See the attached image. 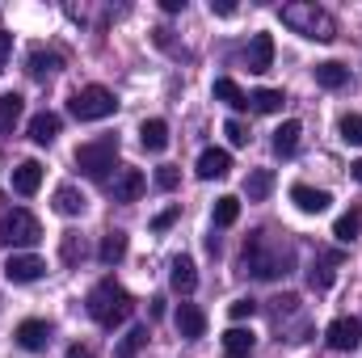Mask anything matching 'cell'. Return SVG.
I'll return each mask as SVG.
<instances>
[{"label": "cell", "mask_w": 362, "mask_h": 358, "mask_svg": "<svg viewBox=\"0 0 362 358\" xmlns=\"http://www.w3.org/2000/svg\"><path fill=\"white\" fill-rule=\"evenodd\" d=\"M291 202L303 211V215H320V211H329V190H316V185H291Z\"/></svg>", "instance_id": "10"}, {"label": "cell", "mask_w": 362, "mask_h": 358, "mask_svg": "<svg viewBox=\"0 0 362 358\" xmlns=\"http://www.w3.org/2000/svg\"><path fill=\"white\" fill-rule=\"evenodd\" d=\"M232 173V152L228 148H206L198 156V178L202 181H215V178H228Z\"/></svg>", "instance_id": "9"}, {"label": "cell", "mask_w": 362, "mask_h": 358, "mask_svg": "<svg viewBox=\"0 0 362 358\" xmlns=\"http://www.w3.org/2000/svg\"><path fill=\"white\" fill-rule=\"evenodd\" d=\"M253 342H257V337H253L249 329H240V325H232V329L223 333V350H228V358H245L249 350H253Z\"/></svg>", "instance_id": "24"}, {"label": "cell", "mask_w": 362, "mask_h": 358, "mask_svg": "<svg viewBox=\"0 0 362 358\" xmlns=\"http://www.w3.org/2000/svg\"><path fill=\"white\" fill-rule=\"evenodd\" d=\"M97 258H101V266H118V262L127 258V232H105Z\"/></svg>", "instance_id": "22"}, {"label": "cell", "mask_w": 362, "mask_h": 358, "mask_svg": "<svg viewBox=\"0 0 362 358\" xmlns=\"http://www.w3.org/2000/svg\"><path fill=\"white\" fill-rule=\"evenodd\" d=\"M38 185H42V165H38V161H21V165L13 169V190H17L21 198L38 194Z\"/></svg>", "instance_id": "12"}, {"label": "cell", "mask_w": 362, "mask_h": 358, "mask_svg": "<svg viewBox=\"0 0 362 358\" xmlns=\"http://www.w3.org/2000/svg\"><path fill=\"white\" fill-rule=\"evenodd\" d=\"M341 139L354 144V148H362V114H346V118H341Z\"/></svg>", "instance_id": "33"}, {"label": "cell", "mask_w": 362, "mask_h": 358, "mask_svg": "<svg viewBox=\"0 0 362 358\" xmlns=\"http://www.w3.org/2000/svg\"><path fill=\"white\" fill-rule=\"evenodd\" d=\"M274 64V38L270 34H253L249 42V72H266Z\"/></svg>", "instance_id": "18"}, {"label": "cell", "mask_w": 362, "mask_h": 358, "mask_svg": "<svg viewBox=\"0 0 362 358\" xmlns=\"http://www.w3.org/2000/svg\"><path fill=\"white\" fill-rule=\"evenodd\" d=\"M215 97H219L223 105H232V110H249V93L240 89L232 76H219V81H215Z\"/></svg>", "instance_id": "23"}, {"label": "cell", "mask_w": 362, "mask_h": 358, "mask_svg": "<svg viewBox=\"0 0 362 358\" xmlns=\"http://www.w3.org/2000/svg\"><path fill=\"white\" fill-rule=\"evenodd\" d=\"M68 358H93V350H85V346H72V350H68Z\"/></svg>", "instance_id": "42"}, {"label": "cell", "mask_w": 362, "mask_h": 358, "mask_svg": "<svg viewBox=\"0 0 362 358\" xmlns=\"http://www.w3.org/2000/svg\"><path fill=\"white\" fill-rule=\"evenodd\" d=\"M350 178H354V181H362V161H354V165H350Z\"/></svg>", "instance_id": "43"}, {"label": "cell", "mask_w": 362, "mask_h": 358, "mask_svg": "<svg viewBox=\"0 0 362 358\" xmlns=\"http://www.w3.org/2000/svg\"><path fill=\"white\" fill-rule=\"evenodd\" d=\"M144 346H148V329L139 325V329H131V333L118 342V350H114V354H118V358H135L139 350H144Z\"/></svg>", "instance_id": "30"}, {"label": "cell", "mask_w": 362, "mask_h": 358, "mask_svg": "<svg viewBox=\"0 0 362 358\" xmlns=\"http://www.w3.org/2000/svg\"><path fill=\"white\" fill-rule=\"evenodd\" d=\"M114 161H118V139H114V135H101V139H89V144L76 148V169L93 181L110 178Z\"/></svg>", "instance_id": "4"}, {"label": "cell", "mask_w": 362, "mask_h": 358, "mask_svg": "<svg viewBox=\"0 0 362 358\" xmlns=\"http://www.w3.org/2000/svg\"><path fill=\"white\" fill-rule=\"evenodd\" d=\"M42 274H47V262L34 258V253H13V258L4 262V278H8V282H34V278H42Z\"/></svg>", "instance_id": "8"}, {"label": "cell", "mask_w": 362, "mask_h": 358, "mask_svg": "<svg viewBox=\"0 0 362 358\" xmlns=\"http://www.w3.org/2000/svg\"><path fill=\"white\" fill-rule=\"evenodd\" d=\"M177 333L181 337H202L206 333V312L194 308V304H181L177 308Z\"/></svg>", "instance_id": "17"}, {"label": "cell", "mask_w": 362, "mask_h": 358, "mask_svg": "<svg viewBox=\"0 0 362 358\" xmlns=\"http://www.w3.org/2000/svg\"><path fill=\"white\" fill-rule=\"evenodd\" d=\"M223 135H228L236 148H245V144H249V131H245V122H236V118H228V122H223Z\"/></svg>", "instance_id": "37"}, {"label": "cell", "mask_w": 362, "mask_h": 358, "mask_svg": "<svg viewBox=\"0 0 362 358\" xmlns=\"http://www.w3.org/2000/svg\"><path fill=\"white\" fill-rule=\"evenodd\" d=\"M144 190H148V178L139 169H118V178H114V202H135Z\"/></svg>", "instance_id": "11"}, {"label": "cell", "mask_w": 362, "mask_h": 358, "mask_svg": "<svg viewBox=\"0 0 362 358\" xmlns=\"http://www.w3.org/2000/svg\"><path fill=\"white\" fill-rule=\"evenodd\" d=\"M68 110H72V118H76V122H101V118H110V114L118 110V101H114V93H110V89L89 85V89L72 93Z\"/></svg>", "instance_id": "5"}, {"label": "cell", "mask_w": 362, "mask_h": 358, "mask_svg": "<svg viewBox=\"0 0 362 358\" xmlns=\"http://www.w3.org/2000/svg\"><path fill=\"white\" fill-rule=\"evenodd\" d=\"M211 13H219V17H232V13H236V4H232V0H211Z\"/></svg>", "instance_id": "40"}, {"label": "cell", "mask_w": 362, "mask_h": 358, "mask_svg": "<svg viewBox=\"0 0 362 358\" xmlns=\"http://www.w3.org/2000/svg\"><path fill=\"white\" fill-rule=\"evenodd\" d=\"M169 282H173V291L189 295V291L198 287V270H194V262H189V258H173V266H169Z\"/></svg>", "instance_id": "19"}, {"label": "cell", "mask_w": 362, "mask_h": 358, "mask_svg": "<svg viewBox=\"0 0 362 358\" xmlns=\"http://www.w3.org/2000/svg\"><path fill=\"white\" fill-rule=\"evenodd\" d=\"M177 181H181V173L173 169V165H160V169H156V190L169 194V190H177Z\"/></svg>", "instance_id": "36"}, {"label": "cell", "mask_w": 362, "mask_h": 358, "mask_svg": "<svg viewBox=\"0 0 362 358\" xmlns=\"http://www.w3.org/2000/svg\"><path fill=\"white\" fill-rule=\"evenodd\" d=\"M8 55H13V34H4V30H0V72L8 68Z\"/></svg>", "instance_id": "39"}, {"label": "cell", "mask_w": 362, "mask_h": 358, "mask_svg": "<svg viewBox=\"0 0 362 358\" xmlns=\"http://www.w3.org/2000/svg\"><path fill=\"white\" fill-rule=\"evenodd\" d=\"M21 110H25V101H21L17 93H4V97H0V135H8V131L17 127Z\"/></svg>", "instance_id": "27"}, {"label": "cell", "mask_w": 362, "mask_h": 358, "mask_svg": "<svg viewBox=\"0 0 362 358\" xmlns=\"http://www.w3.org/2000/svg\"><path fill=\"white\" fill-rule=\"evenodd\" d=\"M55 135H59V114L42 110V114H34V118H30V139H34L38 148L55 144Z\"/></svg>", "instance_id": "13"}, {"label": "cell", "mask_w": 362, "mask_h": 358, "mask_svg": "<svg viewBox=\"0 0 362 358\" xmlns=\"http://www.w3.org/2000/svg\"><path fill=\"white\" fill-rule=\"evenodd\" d=\"M282 89H257V93H249V105L257 110V114H278L282 110Z\"/></svg>", "instance_id": "29"}, {"label": "cell", "mask_w": 362, "mask_h": 358, "mask_svg": "<svg viewBox=\"0 0 362 358\" xmlns=\"http://www.w3.org/2000/svg\"><path fill=\"white\" fill-rule=\"evenodd\" d=\"M47 342H51V325H47V321H21V325H17V346L42 350Z\"/></svg>", "instance_id": "15"}, {"label": "cell", "mask_w": 362, "mask_h": 358, "mask_svg": "<svg viewBox=\"0 0 362 358\" xmlns=\"http://www.w3.org/2000/svg\"><path fill=\"white\" fill-rule=\"evenodd\" d=\"M299 135H303V127H299L295 118H286V122L274 131V152H278V156H295V148H299Z\"/></svg>", "instance_id": "20"}, {"label": "cell", "mask_w": 362, "mask_h": 358, "mask_svg": "<svg viewBox=\"0 0 362 358\" xmlns=\"http://www.w3.org/2000/svg\"><path fill=\"white\" fill-rule=\"evenodd\" d=\"M76 258H85V245H81V236H76V232H64V262H68V266H76Z\"/></svg>", "instance_id": "34"}, {"label": "cell", "mask_w": 362, "mask_h": 358, "mask_svg": "<svg viewBox=\"0 0 362 358\" xmlns=\"http://www.w3.org/2000/svg\"><path fill=\"white\" fill-rule=\"evenodd\" d=\"M333 266H337V258H329L320 270L312 266V274H308V287H312V291H329V287H333Z\"/></svg>", "instance_id": "32"}, {"label": "cell", "mask_w": 362, "mask_h": 358, "mask_svg": "<svg viewBox=\"0 0 362 358\" xmlns=\"http://www.w3.org/2000/svg\"><path fill=\"white\" fill-rule=\"evenodd\" d=\"M51 72H59V55H51V51H34L30 55V76H51Z\"/></svg>", "instance_id": "31"}, {"label": "cell", "mask_w": 362, "mask_h": 358, "mask_svg": "<svg viewBox=\"0 0 362 358\" xmlns=\"http://www.w3.org/2000/svg\"><path fill=\"white\" fill-rule=\"evenodd\" d=\"M211 219H215V228H232V224L240 219V198H236V194H223V198H215V211H211Z\"/></svg>", "instance_id": "25"}, {"label": "cell", "mask_w": 362, "mask_h": 358, "mask_svg": "<svg viewBox=\"0 0 362 358\" xmlns=\"http://www.w3.org/2000/svg\"><path fill=\"white\" fill-rule=\"evenodd\" d=\"M85 308H89V316L101 325V329H114V325H122V321L131 316L135 299H131V295H127L114 278H105V282H97V287L89 291Z\"/></svg>", "instance_id": "2"}, {"label": "cell", "mask_w": 362, "mask_h": 358, "mask_svg": "<svg viewBox=\"0 0 362 358\" xmlns=\"http://www.w3.org/2000/svg\"><path fill=\"white\" fill-rule=\"evenodd\" d=\"M278 17H282L286 30H295V34H303V38H312V42H333V38H337L333 13L320 8V4H312V0H291V4L278 8Z\"/></svg>", "instance_id": "1"}, {"label": "cell", "mask_w": 362, "mask_h": 358, "mask_svg": "<svg viewBox=\"0 0 362 358\" xmlns=\"http://www.w3.org/2000/svg\"><path fill=\"white\" fill-rule=\"evenodd\" d=\"M85 207H89V198H85L76 185H59V190H55V211H59V215L72 219V215H81Z\"/></svg>", "instance_id": "21"}, {"label": "cell", "mask_w": 362, "mask_h": 358, "mask_svg": "<svg viewBox=\"0 0 362 358\" xmlns=\"http://www.w3.org/2000/svg\"><path fill=\"white\" fill-rule=\"evenodd\" d=\"M0 241H4L8 249H34V245L42 241V224H38V215H30L25 207L4 211V215H0Z\"/></svg>", "instance_id": "3"}, {"label": "cell", "mask_w": 362, "mask_h": 358, "mask_svg": "<svg viewBox=\"0 0 362 358\" xmlns=\"http://www.w3.org/2000/svg\"><path fill=\"white\" fill-rule=\"evenodd\" d=\"M312 76H316V85H320V89H341V85L350 81V68H346V64H337V59H325V64H316V68H312Z\"/></svg>", "instance_id": "16"}, {"label": "cell", "mask_w": 362, "mask_h": 358, "mask_svg": "<svg viewBox=\"0 0 362 358\" xmlns=\"http://www.w3.org/2000/svg\"><path fill=\"white\" fill-rule=\"evenodd\" d=\"M274 190V173L270 169H253L249 181H245V194H249V202H262V198H270Z\"/></svg>", "instance_id": "28"}, {"label": "cell", "mask_w": 362, "mask_h": 358, "mask_svg": "<svg viewBox=\"0 0 362 358\" xmlns=\"http://www.w3.org/2000/svg\"><path fill=\"white\" fill-rule=\"evenodd\" d=\"M325 337H329V346H333V350H358L362 321H354V316H337V321L325 329Z\"/></svg>", "instance_id": "7"}, {"label": "cell", "mask_w": 362, "mask_h": 358, "mask_svg": "<svg viewBox=\"0 0 362 358\" xmlns=\"http://www.w3.org/2000/svg\"><path fill=\"white\" fill-rule=\"evenodd\" d=\"M358 232H362V211L358 207H350V211L333 224V236H337L341 245H350V241H358Z\"/></svg>", "instance_id": "26"}, {"label": "cell", "mask_w": 362, "mask_h": 358, "mask_svg": "<svg viewBox=\"0 0 362 358\" xmlns=\"http://www.w3.org/2000/svg\"><path fill=\"white\" fill-rule=\"evenodd\" d=\"M177 215H181V207H169V211H160V215L152 219V232H165V228H173V224H177Z\"/></svg>", "instance_id": "38"}, {"label": "cell", "mask_w": 362, "mask_h": 358, "mask_svg": "<svg viewBox=\"0 0 362 358\" xmlns=\"http://www.w3.org/2000/svg\"><path fill=\"white\" fill-rule=\"evenodd\" d=\"M160 8H165V13H181V8H185V0H160Z\"/></svg>", "instance_id": "41"}, {"label": "cell", "mask_w": 362, "mask_h": 358, "mask_svg": "<svg viewBox=\"0 0 362 358\" xmlns=\"http://www.w3.org/2000/svg\"><path fill=\"white\" fill-rule=\"evenodd\" d=\"M253 312H257V304H253V299H232V304H228V316H232L236 325H240V321H249Z\"/></svg>", "instance_id": "35"}, {"label": "cell", "mask_w": 362, "mask_h": 358, "mask_svg": "<svg viewBox=\"0 0 362 358\" xmlns=\"http://www.w3.org/2000/svg\"><path fill=\"white\" fill-rule=\"evenodd\" d=\"M286 262H291V249H278V253H266V232H253V241H245V270H253L257 278H278L286 274Z\"/></svg>", "instance_id": "6"}, {"label": "cell", "mask_w": 362, "mask_h": 358, "mask_svg": "<svg viewBox=\"0 0 362 358\" xmlns=\"http://www.w3.org/2000/svg\"><path fill=\"white\" fill-rule=\"evenodd\" d=\"M139 144H144L148 152H165V148H169V122H165V118H144Z\"/></svg>", "instance_id": "14"}]
</instances>
